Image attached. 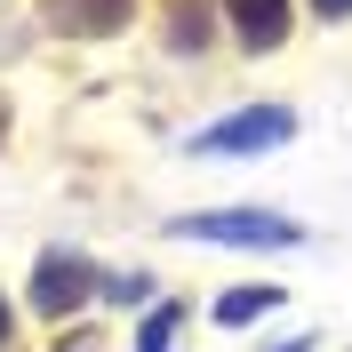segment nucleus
I'll use <instances>...</instances> for the list:
<instances>
[{
    "instance_id": "f257e3e1",
    "label": "nucleus",
    "mask_w": 352,
    "mask_h": 352,
    "mask_svg": "<svg viewBox=\"0 0 352 352\" xmlns=\"http://www.w3.org/2000/svg\"><path fill=\"white\" fill-rule=\"evenodd\" d=\"M176 241H217V248H296L305 224L272 217V208H200V217H176L168 224Z\"/></svg>"
},
{
    "instance_id": "f03ea898",
    "label": "nucleus",
    "mask_w": 352,
    "mask_h": 352,
    "mask_svg": "<svg viewBox=\"0 0 352 352\" xmlns=\"http://www.w3.org/2000/svg\"><path fill=\"white\" fill-rule=\"evenodd\" d=\"M296 136V112L288 104H256V112H232L217 129H200L192 153H264V144H288Z\"/></svg>"
},
{
    "instance_id": "7ed1b4c3",
    "label": "nucleus",
    "mask_w": 352,
    "mask_h": 352,
    "mask_svg": "<svg viewBox=\"0 0 352 352\" xmlns=\"http://www.w3.org/2000/svg\"><path fill=\"white\" fill-rule=\"evenodd\" d=\"M96 288V272H88L80 256H41V272H32V305L41 312H72Z\"/></svg>"
},
{
    "instance_id": "20e7f679",
    "label": "nucleus",
    "mask_w": 352,
    "mask_h": 352,
    "mask_svg": "<svg viewBox=\"0 0 352 352\" xmlns=\"http://www.w3.org/2000/svg\"><path fill=\"white\" fill-rule=\"evenodd\" d=\"M224 16L248 48H280L288 41V0H224Z\"/></svg>"
},
{
    "instance_id": "39448f33",
    "label": "nucleus",
    "mask_w": 352,
    "mask_h": 352,
    "mask_svg": "<svg viewBox=\"0 0 352 352\" xmlns=\"http://www.w3.org/2000/svg\"><path fill=\"white\" fill-rule=\"evenodd\" d=\"M288 288H272V280H248V288H232V296H217V329H248V320H264V312L280 305Z\"/></svg>"
},
{
    "instance_id": "423d86ee",
    "label": "nucleus",
    "mask_w": 352,
    "mask_h": 352,
    "mask_svg": "<svg viewBox=\"0 0 352 352\" xmlns=\"http://www.w3.org/2000/svg\"><path fill=\"white\" fill-rule=\"evenodd\" d=\"M65 16L80 24V32H112V24L129 16V0H65Z\"/></svg>"
},
{
    "instance_id": "0eeeda50",
    "label": "nucleus",
    "mask_w": 352,
    "mask_h": 352,
    "mask_svg": "<svg viewBox=\"0 0 352 352\" xmlns=\"http://www.w3.org/2000/svg\"><path fill=\"white\" fill-rule=\"evenodd\" d=\"M168 336H176V312L160 305L153 320H144V336H136V352H168Z\"/></svg>"
},
{
    "instance_id": "6e6552de",
    "label": "nucleus",
    "mask_w": 352,
    "mask_h": 352,
    "mask_svg": "<svg viewBox=\"0 0 352 352\" xmlns=\"http://www.w3.org/2000/svg\"><path fill=\"white\" fill-rule=\"evenodd\" d=\"M200 41H208V32H200V8L184 0V8H176V48H200Z\"/></svg>"
},
{
    "instance_id": "1a4fd4ad",
    "label": "nucleus",
    "mask_w": 352,
    "mask_h": 352,
    "mask_svg": "<svg viewBox=\"0 0 352 352\" xmlns=\"http://www.w3.org/2000/svg\"><path fill=\"white\" fill-rule=\"evenodd\" d=\"M312 8H320V16H344V8H352V0H312Z\"/></svg>"
},
{
    "instance_id": "9d476101",
    "label": "nucleus",
    "mask_w": 352,
    "mask_h": 352,
    "mask_svg": "<svg viewBox=\"0 0 352 352\" xmlns=\"http://www.w3.org/2000/svg\"><path fill=\"white\" fill-rule=\"evenodd\" d=\"M280 352H312V336H296V344H280Z\"/></svg>"
},
{
    "instance_id": "9b49d317",
    "label": "nucleus",
    "mask_w": 352,
    "mask_h": 352,
    "mask_svg": "<svg viewBox=\"0 0 352 352\" xmlns=\"http://www.w3.org/2000/svg\"><path fill=\"white\" fill-rule=\"evenodd\" d=\"M0 344H8V305H0Z\"/></svg>"
},
{
    "instance_id": "f8f14e48",
    "label": "nucleus",
    "mask_w": 352,
    "mask_h": 352,
    "mask_svg": "<svg viewBox=\"0 0 352 352\" xmlns=\"http://www.w3.org/2000/svg\"><path fill=\"white\" fill-rule=\"evenodd\" d=\"M0 136H8V104H0Z\"/></svg>"
}]
</instances>
